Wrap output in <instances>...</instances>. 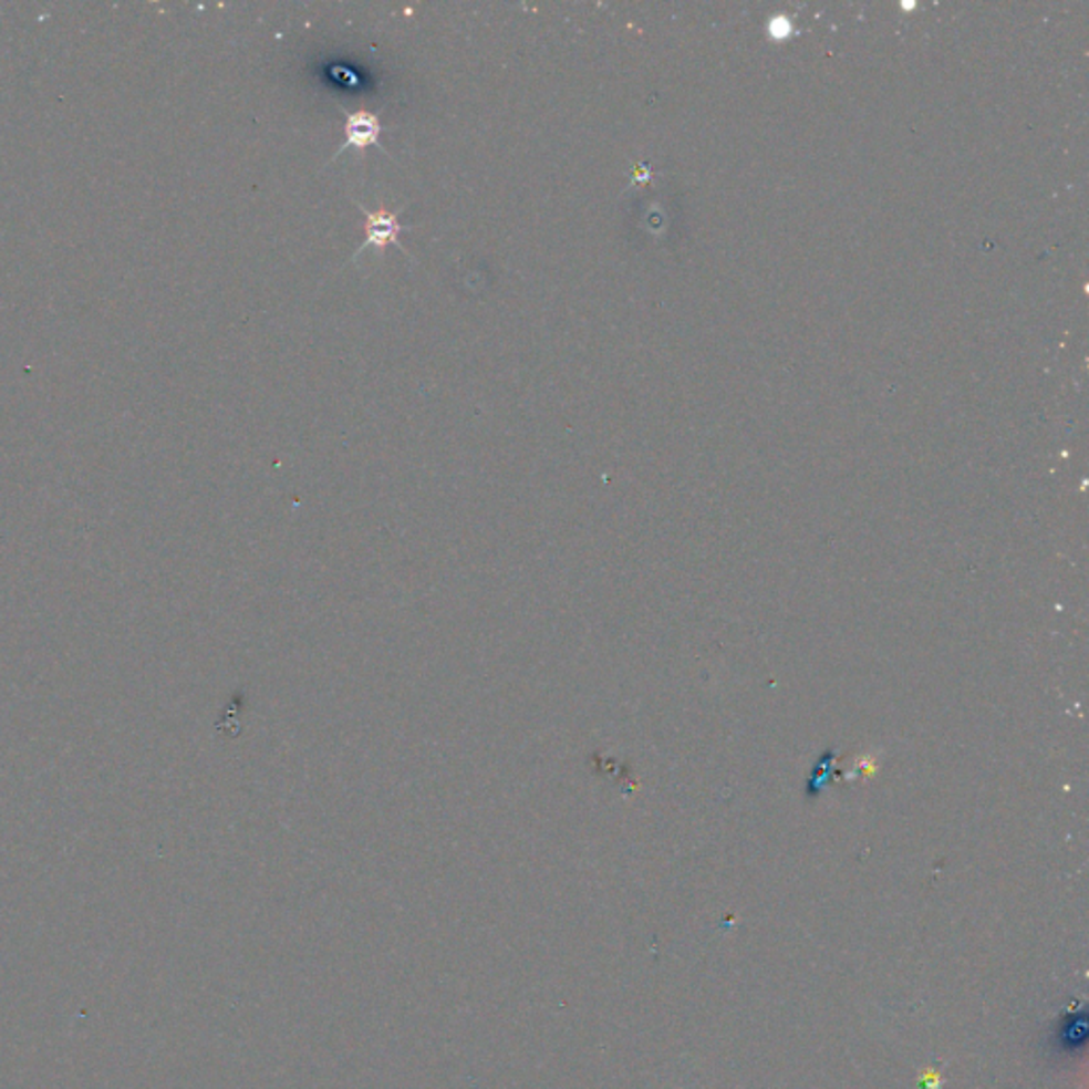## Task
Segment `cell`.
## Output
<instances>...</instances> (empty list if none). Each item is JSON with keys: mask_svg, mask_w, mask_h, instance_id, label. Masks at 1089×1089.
Here are the masks:
<instances>
[{"mask_svg": "<svg viewBox=\"0 0 1089 1089\" xmlns=\"http://www.w3.org/2000/svg\"><path fill=\"white\" fill-rule=\"evenodd\" d=\"M355 207L364 214L366 218V239L364 243L355 249L354 260L369 247H377V249H385L387 246H396L401 251H405V256H408L407 249L401 243V235L403 232H408L413 230V226H403L398 221V211H387L380 207L377 211H371L366 209L362 203L355 200Z\"/></svg>", "mask_w": 1089, "mask_h": 1089, "instance_id": "6da1fadb", "label": "cell"}, {"mask_svg": "<svg viewBox=\"0 0 1089 1089\" xmlns=\"http://www.w3.org/2000/svg\"><path fill=\"white\" fill-rule=\"evenodd\" d=\"M341 111L345 115V143L336 149L332 160H336L348 149L362 152L366 147H377L380 152L387 154V149L382 143L383 124L377 113H371L366 110Z\"/></svg>", "mask_w": 1089, "mask_h": 1089, "instance_id": "7a4b0ae2", "label": "cell"}]
</instances>
